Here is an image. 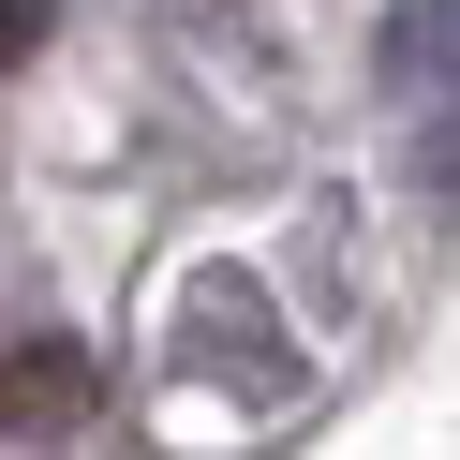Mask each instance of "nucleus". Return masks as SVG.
Instances as JSON below:
<instances>
[{
  "label": "nucleus",
  "instance_id": "obj_1",
  "mask_svg": "<svg viewBox=\"0 0 460 460\" xmlns=\"http://www.w3.org/2000/svg\"><path fill=\"white\" fill-rule=\"evenodd\" d=\"M104 401V371L75 357V341H15L0 357V446H45V430H75Z\"/></svg>",
  "mask_w": 460,
  "mask_h": 460
},
{
  "label": "nucleus",
  "instance_id": "obj_2",
  "mask_svg": "<svg viewBox=\"0 0 460 460\" xmlns=\"http://www.w3.org/2000/svg\"><path fill=\"white\" fill-rule=\"evenodd\" d=\"M401 90L460 104V0H416V15H401Z\"/></svg>",
  "mask_w": 460,
  "mask_h": 460
},
{
  "label": "nucleus",
  "instance_id": "obj_3",
  "mask_svg": "<svg viewBox=\"0 0 460 460\" xmlns=\"http://www.w3.org/2000/svg\"><path fill=\"white\" fill-rule=\"evenodd\" d=\"M15 45H31V0H0V60H15Z\"/></svg>",
  "mask_w": 460,
  "mask_h": 460
}]
</instances>
